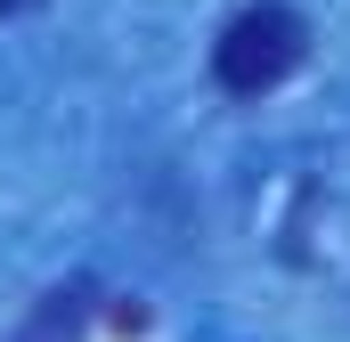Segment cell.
<instances>
[{"label":"cell","mask_w":350,"mask_h":342,"mask_svg":"<svg viewBox=\"0 0 350 342\" xmlns=\"http://www.w3.org/2000/svg\"><path fill=\"white\" fill-rule=\"evenodd\" d=\"M301 57H310V16H301L293 0H253V8H237V16L220 25V41H212V82L228 90V98H269L277 82L301 74Z\"/></svg>","instance_id":"6da1fadb"},{"label":"cell","mask_w":350,"mask_h":342,"mask_svg":"<svg viewBox=\"0 0 350 342\" xmlns=\"http://www.w3.org/2000/svg\"><path fill=\"white\" fill-rule=\"evenodd\" d=\"M16 8H25V0H0V16H16Z\"/></svg>","instance_id":"3957f363"},{"label":"cell","mask_w":350,"mask_h":342,"mask_svg":"<svg viewBox=\"0 0 350 342\" xmlns=\"http://www.w3.org/2000/svg\"><path fill=\"white\" fill-rule=\"evenodd\" d=\"M90 310H98V285H90V277H66V285H49V293L25 310V326L8 342H82Z\"/></svg>","instance_id":"7a4b0ae2"}]
</instances>
